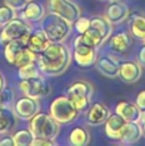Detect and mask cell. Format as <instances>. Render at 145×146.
Segmentation results:
<instances>
[{
    "label": "cell",
    "mask_w": 145,
    "mask_h": 146,
    "mask_svg": "<svg viewBox=\"0 0 145 146\" xmlns=\"http://www.w3.org/2000/svg\"><path fill=\"white\" fill-rule=\"evenodd\" d=\"M71 62V54L62 42H50L38 57L40 71L47 75H58L64 73Z\"/></svg>",
    "instance_id": "cell-1"
},
{
    "label": "cell",
    "mask_w": 145,
    "mask_h": 146,
    "mask_svg": "<svg viewBox=\"0 0 145 146\" xmlns=\"http://www.w3.org/2000/svg\"><path fill=\"white\" fill-rule=\"evenodd\" d=\"M41 30L46 33L50 42H62L71 32V23L50 11V14L42 17Z\"/></svg>",
    "instance_id": "cell-2"
},
{
    "label": "cell",
    "mask_w": 145,
    "mask_h": 146,
    "mask_svg": "<svg viewBox=\"0 0 145 146\" xmlns=\"http://www.w3.org/2000/svg\"><path fill=\"white\" fill-rule=\"evenodd\" d=\"M59 123L56 122L48 113L38 112L30 119V130L34 137L55 139L59 132Z\"/></svg>",
    "instance_id": "cell-3"
},
{
    "label": "cell",
    "mask_w": 145,
    "mask_h": 146,
    "mask_svg": "<svg viewBox=\"0 0 145 146\" xmlns=\"http://www.w3.org/2000/svg\"><path fill=\"white\" fill-rule=\"evenodd\" d=\"M49 114L59 124H67L78 117L79 111L66 96H59L51 102Z\"/></svg>",
    "instance_id": "cell-4"
},
{
    "label": "cell",
    "mask_w": 145,
    "mask_h": 146,
    "mask_svg": "<svg viewBox=\"0 0 145 146\" xmlns=\"http://www.w3.org/2000/svg\"><path fill=\"white\" fill-rule=\"evenodd\" d=\"M91 95L92 87L87 81H76L72 86H70L66 91V97L73 103L79 112L88 108Z\"/></svg>",
    "instance_id": "cell-5"
},
{
    "label": "cell",
    "mask_w": 145,
    "mask_h": 146,
    "mask_svg": "<svg viewBox=\"0 0 145 146\" xmlns=\"http://www.w3.org/2000/svg\"><path fill=\"white\" fill-rule=\"evenodd\" d=\"M30 32H31L30 25L24 19L15 17L3 25L0 33V44L5 46L7 42L16 39H24L27 42Z\"/></svg>",
    "instance_id": "cell-6"
},
{
    "label": "cell",
    "mask_w": 145,
    "mask_h": 146,
    "mask_svg": "<svg viewBox=\"0 0 145 146\" xmlns=\"http://www.w3.org/2000/svg\"><path fill=\"white\" fill-rule=\"evenodd\" d=\"M73 57L79 66L90 67L96 62V48L88 44L80 34L73 41Z\"/></svg>",
    "instance_id": "cell-7"
},
{
    "label": "cell",
    "mask_w": 145,
    "mask_h": 146,
    "mask_svg": "<svg viewBox=\"0 0 145 146\" xmlns=\"http://www.w3.org/2000/svg\"><path fill=\"white\" fill-rule=\"evenodd\" d=\"M19 89L23 91L25 96L39 99L49 94L50 86L40 75L35 78H30V79H21Z\"/></svg>",
    "instance_id": "cell-8"
},
{
    "label": "cell",
    "mask_w": 145,
    "mask_h": 146,
    "mask_svg": "<svg viewBox=\"0 0 145 146\" xmlns=\"http://www.w3.org/2000/svg\"><path fill=\"white\" fill-rule=\"evenodd\" d=\"M50 11L73 23L80 16L79 7L71 0H49Z\"/></svg>",
    "instance_id": "cell-9"
},
{
    "label": "cell",
    "mask_w": 145,
    "mask_h": 146,
    "mask_svg": "<svg viewBox=\"0 0 145 146\" xmlns=\"http://www.w3.org/2000/svg\"><path fill=\"white\" fill-rule=\"evenodd\" d=\"M15 113L19 119L30 120L39 111V102L35 98L23 96L15 103Z\"/></svg>",
    "instance_id": "cell-10"
},
{
    "label": "cell",
    "mask_w": 145,
    "mask_h": 146,
    "mask_svg": "<svg viewBox=\"0 0 145 146\" xmlns=\"http://www.w3.org/2000/svg\"><path fill=\"white\" fill-rule=\"evenodd\" d=\"M120 79L127 83L136 82L142 75V65L134 60H128L120 64L119 74Z\"/></svg>",
    "instance_id": "cell-11"
},
{
    "label": "cell",
    "mask_w": 145,
    "mask_h": 146,
    "mask_svg": "<svg viewBox=\"0 0 145 146\" xmlns=\"http://www.w3.org/2000/svg\"><path fill=\"white\" fill-rule=\"evenodd\" d=\"M95 63L97 70L105 76L114 78L119 74V68L121 63H119V60L112 56H102Z\"/></svg>",
    "instance_id": "cell-12"
},
{
    "label": "cell",
    "mask_w": 145,
    "mask_h": 146,
    "mask_svg": "<svg viewBox=\"0 0 145 146\" xmlns=\"http://www.w3.org/2000/svg\"><path fill=\"white\" fill-rule=\"evenodd\" d=\"M110 112L107 110V107L102 104V103H94L87 112V123L90 125H98L102 124L106 121V119L108 117Z\"/></svg>",
    "instance_id": "cell-13"
},
{
    "label": "cell",
    "mask_w": 145,
    "mask_h": 146,
    "mask_svg": "<svg viewBox=\"0 0 145 146\" xmlns=\"http://www.w3.org/2000/svg\"><path fill=\"white\" fill-rule=\"evenodd\" d=\"M115 113L124 119L127 122H139L142 110L136 104L129 102H120L115 107Z\"/></svg>",
    "instance_id": "cell-14"
},
{
    "label": "cell",
    "mask_w": 145,
    "mask_h": 146,
    "mask_svg": "<svg viewBox=\"0 0 145 146\" xmlns=\"http://www.w3.org/2000/svg\"><path fill=\"white\" fill-rule=\"evenodd\" d=\"M126 122L127 121H124V119L121 117L116 113L108 115V117L104 122L105 123V133H106V136L111 139L119 140L121 131H122L123 125L126 124Z\"/></svg>",
    "instance_id": "cell-15"
},
{
    "label": "cell",
    "mask_w": 145,
    "mask_h": 146,
    "mask_svg": "<svg viewBox=\"0 0 145 146\" xmlns=\"http://www.w3.org/2000/svg\"><path fill=\"white\" fill-rule=\"evenodd\" d=\"M49 43H50V40L46 35V33L40 29V30H35V31H31L30 32L26 46L33 52L40 54V52H42L47 48V46Z\"/></svg>",
    "instance_id": "cell-16"
},
{
    "label": "cell",
    "mask_w": 145,
    "mask_h": 146,
    "mask_svg": "<svg viewBox=\"0 0 145 146\" xmlns=\"http://www.w3.org/2000/svg\"><path fill=\"white\" fill-rule=\"evenodd\" d=\"M132 42L131 34L126 31H120L114 33L108 41V47L114 52H123L126 51Z\"/></svg>",
    "instance_id": "cell-17"
},
{
    "label": "cell",
    "mask_w": 145,
    "mask_h": 146,
    "mask_svg": "<svg viewBox=\"0 0 145 146\" xmlns=\"http://www.w3.org/2000/svg\"><path fill=\"white\" fill-rule=\"evenodd\" d=\"M128 16V7L121 2L120 0L118 1H112L106 9V18L111 23H120Z\"/></svg>",
    "instance_id": "cell-18"
},
{
    "label": "cell",
    "mask_w": 145,
    "mask_h": 146,
    "mask_svg": "<svg viewBox=\"0 0 145 146\" xmlns=\"http://www.w3.org/2000/svg\"><path fill=\"white\" fill-rule=\"evenodd\" d=\"M142 135L143 131L139 122H126L119 140L126 144H132L136 143L142 137Z\"/></svg>",
    "instance_id": "cell-19"
},
{
    "label": "cell",
    "mask_w": 145,
    "mask_h": 146,
    "mask_svg": "<svg viewBox=\"0 0 145 146\" xmlns=\"http://www.w3.org/2000/svg\"><path fill=\"white\" fill-rule=\"evenodd\" d=\"M22 10H23L22 18L27 19V21H32V22L40 21L45 15L43 6L39 2H37V1H33V0L27 1L25 7Z\"/></svg>",
    "instance_id": "cell-20"
},
{
    "label": "cell",
    "mask_w": 145,
    "mask_h": 146,
    "mask_svg": "<svg viewBox=\"0 0 145 146\" xmlns=\"http://www.w3.org/2000/svg\"><path fill=\"white\" fill-rule=\"evenodd\" d=\"M5 58L8 64L14 65L16 57L21 52V50L26 47V40L24 39H16L7 42L5 46Z\"/></svg>",
    "instance_id": "cell-21"
},
{
    "label": "cell",
    "mask_w": 145,
    "mask_h": 146,
    "mask_svg": "<svg viewBox=\"0 0 145 146\" xmlns=\"http://www.w3.org/2000/svg\"><path fill=\"white\" fill-rule=\"evenodd\" d=\"M17 115L9 106H0V133L9 131L16 124Z\"/></svg>",
    "instance_id": "cell-22"
},
{
    "label": "cell",
    "mask_w": 145,
    "mask_h": 146,
    "mask_svg": "<svg viewBox=\"0 0 145 146\" xmlns=\"http://www.w3.org/2000/svg\"><path fill=\"white\" fill-rule=\"evenodd\" d=\"M112 23L104 16H95L90 19V26L99 32L102 38L106 40L112 33Z\"/></svg>",
    "instance_id": "cell-23"
},
{
    "label": "cell",
    "mask_w": 145,
    "mask_h": 146,
    "mask_svg": "<svg viewBox=\"0 0 145 146\" xmlns=\"http://www.w3.org/2000/svg\"><path fill=\"white\" fill-rule=\"evenodd\" d=\"M130 32L131 35L144 40L145 39V16L135 14L130 19Z\"/></svg>",
    "instance_id": "cell-24"
},
{
    "label": "cell",
    "mask_w": 145,
    "mask_h": 146,
    "mask_svg": "<svg viewBox=\"0 0 145 146\" xmlns=\"http://www.w3.org/2000/svg\"><path fill=\"white\" fill-rule=\"evenodd\" d=\"M69 139L73 146H84L89 143V132L82 127H76L71 131Z\"/></svg>",
    "instance_id": "cell-25"
},
{
    "label": "cell",
    "mask_w": 145,
    "mask_h": 146,
    "mask_svg": "<svg viewBox=\"0 0 145 146\" xmlns=\"http://www.w3.org/2000/svg\"><path fill=\"white\" fill-rule=\"evenodd\" d=\"M33 138L34 136L30 129H19L13 136L15 146H30Z\"/></svg>",
    "instance_id": "cell-26"
},
{
    "label": "cell",
    "mask_w": 145,
    "mask_h": 146,
    "mask_svg": "<svg viewBox=\"0 0 145 146\" xmlns=\"http://www.w3.org/2000/svg\"><path fill=\"white\" fill-rule=\"evenodd\" d=\"M40 73L41 71L38 64H35V62H31L26 65L18 67V76L21 79H30V78L40 76Z\"/></svg>",
    "instance_id": "cell-27"
},
{
    "label": "cell",
    "mask_w": 145,
    "mask_h": 146,
    "mask_svg": "<svg viewBox=\"0 0 145 146\" xmlns=\"http://www.w3.org/2000/svg\"><path fill=\"white\" fill-rule=\"evenodd\" d=\"M35 59H37V54L33 52V51L26 46V47H24V48L21 50V52H19L18 56L16 57L14 65L17 66V67H19V66L26 65V64H29V63H31V62H35Z\"/></svg>",
    "instance_id": "cell-28"
},
{
    "label": "cell",
    "mask_w": 145,
    "mask_h": 146,
    "mask_svg": "<svg viewBox=\"0 0 145 146\" xmlns=\"http://www.w3.org/2000/svg\"><path fill=\"white\" fill-rule=\"evenodd\" d=\"M82 35V38H83V40L88 43V44H90V46H92V47H95V48H97L98 46H100L102 44V42L104 41V39L102 38V35L99 34V32L97 31V30H95L94 27H89L83 34H81Z\"/></svg>",
    "instance_id": "cell-29"
},
{
    "label": "cell",
    "mask_w": 145,
    "mask_h": 146,
    "mask_svg": "<svg viewBox=\"0 0 145 146\" xmlns=\"http://www.w3.org/2000/svg\"><path fill=\"white\" fill-rule=\"evenodd\" d=\"M15 17H16V13L11 7H9L6 3L0 6V25L7 24L9 21H11Z\"/></svg>",
    "instance_id": "cell-30"
},
{
    "label": "cell",
    "mask_w": 145,
    "mask_h": 146,
    "mask_svg": "<svg viewBox=\"0 0 145 146\" xmlns=\"http://www.w3.org/2000/svg\"><path fill=\"white\" fill-rule=\"evenodd\" d=\"M74 29L79 34H83L89 27H90V19L86 17H78L74 22Z\"/></svg>",
    "instance_id": "cell-31"
},
{
    "label": "cell",
    "mask_w": 145,
    "mask_h": 146,
    "mask_svg": "<svg viewBox=\"0 0 145 146\" xmlns=\"http://www.w3.org/2000/svg\"><path fill=\"white\" fill-rule=\"evenodd\" d=\"M13 99H14L13 91L9 88L3 87L2 90L0 91V106H9Z\"/></svg>",
    "instance_id": "cell-32"
},
{
    "label": "cell",
    "mask_w": 145,
    "mask_h": 146,
    "mask_svg": "<svg viewBox=\"0 0 145 146\" xmlns=\"http://www.w3.org/2000/svg\"><path fill=\"white\" fill-rule=\"evenodd\" d=\"M32 146H53L54 139L43 138V137H34L32 140Z\"/></svg>",
    "instance_id": "cell-33"
},
{
    "label": "cell",
    "mask_w": 145,
    "mask_h": 146,
    "mask_svg": "<svg viewBox=\"0 0 145 146\" xmlns=\"http://www.w3.org/2000/svg\"><path fill=\"white\" fill-rule=\"evenodd\" d=\"M26 2V0H5V3L11 7L14 10H22L25 7Z\"/></svg>",
    "instance_id": "cell-34"
},
{
    "label": "cell",
    "mask_w": 145,
    "mask_h": 146,
    "mask_svg": "<svg viewBox=\"0 0 145 146\" xmlns=\"http://www.w3.org/2000/svg\"><path fill=\"white\" fill-rule=\"evenodd\" d=\"M136 105L139 110H145V89L140 90L136 96Z\"/></svg>",
    "instance_id": "cell-35"
},
{
    "label": "cell",
    "mask_w": 145,
    "mask_h": 146,
    "mask_svg": "<svg viewBox=\"0 0 145 146\" xmlns=\"http://www.w3.org/2000/svg\"><path fill=\"white\" fill-rule=\"evenodd\" d=\"M13 136H5L0 139V146H14Z\"/></svg>",
    "instance_id": "cell-36"
},
{
    "label": "cell",
    "mask_w": 145,
    "mask_h": 146,
    "mask_svg": "<svg viewBox=\"0 0 145 146\" xmlns=\"http://www.w3.org/2000/svg\"><path fill=\"white\" fill-rule=\"evenodd\" d=\"M138 63L142 66H145V43L138 51Z\"/></svg>",
    "instance_id": "cell-37"
},
{
    "label": "cell",
    "mask_w": 145,
    "mask_h": 146,
    "mask_svg": "<svg viewBox=\"0 0 145 146\" xmlns=\"http://www.w3.org/2000/svg\"><path fill=\"white\" fill-rule=\"evenodd\" d=\"M139 122H142V131H143V135L145 136V110H143L142 111V114H140V121Z\"/></svg>",
    "instance_id": "cell-38"
},
{
    "label": "cell",
    "mask_w": 145,
    "mask_h": 146,
    "mask_svg": "<svg viewBox=\"0 0 145 146\" xmlns=\"http://www.w3.org/2000/svg\"><path fill=\"white\" fill-rule=\"evenodd\" d=\"M5 87V79H3V76H2V74L0 73V91L2 90V88Z\"/></svg>",
    "instance_id": "cell-39"
},
{
    "label": "cell",
    "mask_w": 145,
    "mask_h": 146,
    "mask_svg": "<svg viewBox=\"0 0 145 146\" xmlns=\"http://www.w3.org/2000/svg\"><path fill=\"white\" fill-rule=\"evenodd\" d=\"M102 1H110V2H112V1H118V0H102Z\"/></svg>",
    "instance_id": "cell-40"
},
{
    "label": "cell",
    "mask_w": 145,
    "mask_h": 146,
    "mask_svg": "<svg viewBox=\"0 0 145 146\" xmlns=\"http://www.w3.org/2000/svg\"><path fill=\"white\" fill-rule=\"evenodd\" d=\"M143 41H144V43H145V39H144V40H143Z\"/></svg>",
    "instance_id": "cell-41"
},
{
    "label": "cell",
    "mask_w": 145,
    "mask_h": 146,
    "mask_svg": "<svg viewBox=\"0 0 145 146\" xmlns=\"http://www.w3.org/2000/svg\"><path fill=\"white\" fill-rule=\"evenodd\" d=\"M26 1H30V0H26Z\"/></svg>",
    "instance_id": "cell-42"
}]
</instances>
